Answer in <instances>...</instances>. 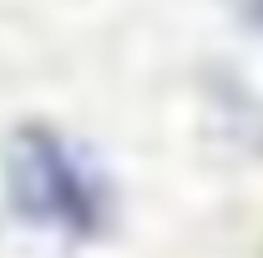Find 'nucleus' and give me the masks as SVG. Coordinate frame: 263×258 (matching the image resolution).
Here are the masks:
<instances>
[{
	"mask_svg": "<svg viewBox=\"0 0 263 258\" xmlns=\"http://www.w3.org/2000/svg\"><path fill=\"white\" fill-rule=\"evenodd\" d=\"M238 10H243V21L263 35V0H238Z\"/></svg>",
	"mask_w": 263,
	"mask_h": 258,
	"instance_id": "nucleus-2",
	"label": "nucleus"
},
{
	"mask_svg": "<svg viewBox=\"0 0 263 258\" xmlns=\"http://www.w3.org/2000/svg\"><path fill=\"white\" fill-rule=\"evenodd\" d=\"M5 193L10 208L31 228L61 233V238H101L111 223V188L81 147H71L56 127H21L5 152Z\"/></svg>",
	"mask_w": 263,
	"mask_h": 258,
	"instance_id": "nucleus-1",
	"label": "nucleus"
}]
</instances>
